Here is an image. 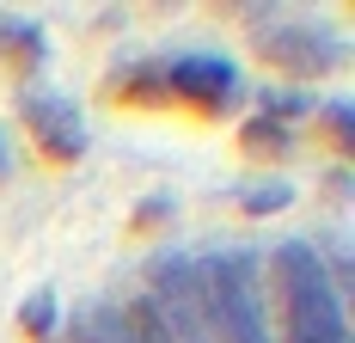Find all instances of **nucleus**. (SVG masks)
<instances>
[{
    "mask_svg": "<svg viewBox=\"0 0 355 343\" xmlns=\"http://www.w3.org/2000/svg\"><path fill=\"white\" fill-rule=\"evenodd\" d=\"M68 343H105V337H92V331H80V337H68Z\"/></svg>",
    "mask_w": 355,
    "mask_h": 343,
    "instance_id": "13",
    "label": "nucleus"
},
{
    "mask_svg": "<svg viewBox=\"0 0 355 343\" xmlns=\"http://www.w3.org/2000/svg\"><path fill=\"white\" fill-rule=\"evenodd\" d=\"M37 62H43V49H37L31 25H0V68H6V80H31Z\"/></svg>",
    "mask_w": 355,
    "mask_h": 343,
    "instance_id": "7",
    "label": "nucleus"
},
{
    "mask_svg": "<svg viewBox=\"0 0 355 343\" xmlns=\"http://www.w3.org/2000/svg\"><path fill=\"white\" fill-rule=\"evenodd\" d=\"M202 301H209L214 331L227 343H263V319L251 312V288H245V276H239V264H220L209 276V288H202Z\"/></svg>",
    "mask_w": 355,
    "mask_h": 343,
    "instance_id": "4",
    "label": "nucleus"
},
{
    "mask_svg": "<svg viewBox=\"0 0 355 343\" xmlns=\"http://www.w3.org/2000/svg\"><path fill=\"white\" fill-rule=\"evenodd\" d=\"M282 203H288V190H276V184H270L263 196H245V208H251V215H263V208H282Z\"/></svg>",
    "mask_w": 355,
    "mask_h": 343,
    "instance_id": "11",
    "label": "nucleus"
},
{
    "mask_svg": "<svg viewBox=\"0 0 355 343\" xmlns=\"http://www.w3.org/2000/svg\"><path fill=\"white\" fill-rule=\"evenodd\" d=\"M105 99L123 104V110H172V99H166V62H135V68L110 74Z\"/></svg>",
    "mask_w": 355,
    "mask_h": 343,
    "instance_id": "6",
    "label": "nucleus"
},
{
    "mask_svg": "<svg viewBox=\"0 0 355 343\" xmlns=\"http://www.w3.org/2000/svg\"><path fill=\"white\" fill-rule=\"evenodd\" d=\"M19 117H25V135L37 141V153L49 166H73L80 147H86V129L68 110V99H49V92H25L19 99Z\"/></svg>",
    "mask_w": 355,
    "mask_h": 343,
    "instance_id": "3",
    "label": "nucleus"
},
{
    "mask_svg": "<svg viewBox=\"0 0 355 343\" xmlns=\"http://www.w3.org/2000/svg\"><path fill=\"white\" fill-rule=\"evenodd\" d=\"M313 123H319V129H324V141H331L337 153L349 147V110H343V104H324V110H319V117H313Z\"/></svg>",
    "mask_w": 355,
    "mask_h": 343,
    "instance_id": "10",
    "label": "nucleus"
},
{
    "mask_svg": "<svg viewBox=\"0 0 355 343\" xmlns=\"http://www.w3.org/2000/svg\"><path fill=\"white\" fill-rule=\"evenodd\" d=\"M166 215H172V208H166V203H147L141 215H135V233H147V227H153V221H166Z\"/></svg>",
    "mask_w": 355,
    "mask_h": 343,
    "instance_id": "12",
    "label": "nucleus"
},
{
    "mask_svg": "<svg viewBox=\"0 0 355 343\" xmlns=\"http://www.w3.org/2000/svg\"><path fill=\"white\" fill-rule=\"evenodd\" d=\"M276 288H282V319L294 343H343V319H337V301L319 276V258L306 245H282L276 258Z\"/></svg>",
    "mask_w": 355,
    "mask_h": 343,
    "instance_id": "1",
    "label": "nucleus"
},
{
    "mask_svg": "<svg viewBox=\"0 0 355 343\" xmlns=\"http://www.w3.org/2000/svg\"><path fill=\"white\" fill-rule=\"evenodd\" d=\"M257 56H263L270 68L294 74V80H313V74L331 68V49H319V37H306V31H270V37H257Z\"/></svg>",
    "mask_w": 355,
    "mask_h": 343,
    "instance_id": "5",
    "label": "nucleus"
},
{
    "mask_svg": "<svg viewBox=\"0 0 355 343\" xmlns=\"http://www.w3.org/2000/svg\"><path fill=\"white\" fill-rule=\"evenodd\" d=\"M166 99L184 104L196 123H220L239 104V74L220 56H178L166 62Z\"/></svg>",
    "mask_w": 355,
    "mask_h": 343,
    "instance_id": "2",
    "label": "nucleus"
},
{
    "mask_svg": "<svg viewBox=\"0 0 355 343\" xmlns=\"http://www.w3.org/2000/svg\"><path fill=\"white\" fill-rule=\"evenodd\" d=\"M49 325H55V301H49V294H37L31 307L19 312V331H25L31 343H43V337H49Z\"/></svg>",
    "mask_w": 355,
    "mask_h": 343,
    "instance_id": "9",
    "label": "nucleus"
},
{
    "mask_svg": "<svg viewBox=\"0 0 355 343\" xmlns=\"http://www.w3.org/2000/svg\"><path fill=\"white\" fill-rule=\"evenodd\" d=\"M288 147V129H282V117H251L245 129H239V153L245 160H282Z\"/></svg>",
    "mask_w": 355,
    "mask_h": 343,
    "instance_id": "8",
    "label": "nucleus"
}]
</instances>
